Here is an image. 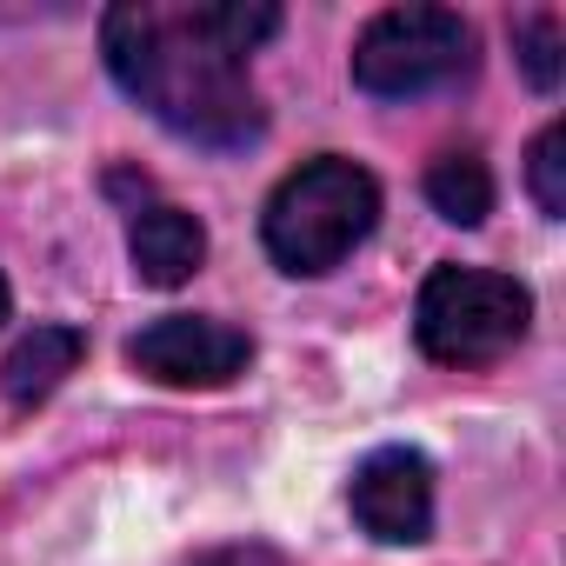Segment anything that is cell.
I'll use <instances>...</instances> for the list:
<instances>
[{
  "label": "cell",
  "mask_w": 566,
  "mask_h": 566,
  "mask_svg": "<svg viewBox=\"0 0 566 566\" xmlns=\"http://www.w3.org/2000/svg\"><path fill=\"white\" fill-rule=\"evenodd\" d=\"M280 34L273 0H120L101 14V54L120 94H134L160 127L193 147H253L266 134V107L253 94L247 54Z\"/></svg>",
  "instance_id": "1"
},
{
  "label": "cell",
  "mask_w": 566,
  "mask_h": 566,
  "mask_svg": "<svg viewBox=\"0 0 566 566\" xmlns=\"http://www.w3.org/2000/svg\"><path fill=\"white\" fill-rule=\"evenodd\" d=\"M374 220H380V180L347 154H321L266 193L260 240L280 273L321 280L374 233Z\"/></svg>",
  "instance_id": "2"
},
{
  "label": "cell",
  "mask_w": 566,
  "mask_h": 566,
  "mask_svg": "<svg viewBox=\"0 0 566 566\" xmlns=\"http://www.w3.org/2000/svg\"><path fill=\"white\" fill-rule=\"evenodd\" d=\"M533 327L526 280L493 266H433L413 301V340L440 367H493Z\"/></svg>",
  "instance_id": "3"
},
{
  "label": "cell",
  "mask_w": 566,
  "mask_h": 566,
  "mask_svg": "<svg viewBox=\"0 0 566 566\" xmlns=\"http://www.w3.org/2000/svg\"><path fill=\"white\" fill-rule=\"evenodd\" d=\"M473 28L453 8H387L354 41V87L374 101L440 94L473 74Z\"/></svg>",
  "instance_id": "4"
},
{
  "label": "cell",
  "mask_w": 566,
  "mask_h": 566,
  "mask_svg": "<svg viewBox=\"0 0 566 566\" xmlns=\"http://www.w3.org/2000/svg\"><path fill=\"white\" fill-rule=\"evenodd\" d=\"M253 360V340L227 321H207V314H167L154 327H140L127 340V367L147 374L154 387H227L240 380Z\"/></svg>",
  "instance_id": "5"
},
{
  "label": "cell",
  "mask_w": 566,
  "mask_h": 566,
  "mask_svg": "<svg viewBox=\"0 0 566 566\" xmlns=\"http://www.w3.org/2000/svg\"><path fill=\"white\" fill-rule=\"evenodd\" d=\"M347 506L367 539L380 546H420L433 533V460L420 447H380L354 467Z\"/></svg>",
  "instance_id": "6"
},
{
  "label": "cell",
  "mask_w": 566,
  "mask_h": 566,
  "mask_svg": "<svg viewBox=\"0 0 566 566\" xmlns=\"http://www.w3.org/2000/svg\"><path fill=\"white\" fill-rule=\"evenodd\" d=\"M127 260H134V280L140 287H187L207 260V227L187 213V207H167V200H147L127 227Z\"/></svg>",
  "instance_id": "7"
},
{
  "label": "cell",
  "mask_w": 566,
  "mask_h": 566,
  "mask_svg": "<svg viewBox=\"0 0 566 566\" xmlns=\"http://www.w3.org/2000/svg\"><path fill=\"white\" fill-rule=\"evenodd\" d=\"M81 354H87L81 327H34V334H21L14 354L0 360V394H8V407L28 413V407L54 400V387L81 367Z\"/></svg>",
  "instance_id": "8"
},
{
  "label": "cell",
  "mask_w": 566,
  "mask_h": 566,
  "mask_svg": "<svg viewBox=\"0 0 566 566\" xmlns=\"http://www.w3.org/2000/svg\"><path fill=\"white\" fill-rule=\"evenodd\" d=\"M427 200L440 220L453 227H480L493 213V167L473 154V147H447L433 167H427Z\"/></svg>",
  "instance_id": "9"
},
{
  "label": "cell",
  "mask_w": 566,
  "mask_h": 566,
  "mask_svg": "<svg viewBox=\"0 0 566 566\" xmlns=\"http://www.w3.org/2000/svg\"><path fill=\"white\" fill-rule=\"evenodd\" d=\"M513 54H520V74L539 94H553L559 74H566V28H559V14H520L513 21Z\"/></svg>",
  "instance_id": "10"
},
{
  "label": "cell",
  "mask_w": 566,
  "mask_h": 566,
  "mask_svg": "<svg viewBox=\"0 0 566 566\" xmlns=\"http://www.w3.org/2000/svg\"><path fill=\"white\" fill-rule=\"evenodd\" d=\"M526 187L546 220H566V120H546L539 140L526 147Z\"/></svg>",
  "instance_id": "11"
},
{
  "label": "cell",
  "mask_w": 566,
  "mask_h": 566,
  "mask_svg": "<svg viewBox=\"0 0 566 566\" xmlns=\"http://www.w3.org/2000/svg\"><path fill=\"white\" fill-rule=\"evenodd\" d=\"M193 566H287L273 546H260V539H240V546H213V553H200Z\"/></svg>",
  "instance_id": "12"
},
{
  "label": "cell",
  "mask_w": 566,
  "mask_h": 566,
  "mask_svg": "<svg viewBox=\"0 0 566 566\" xmlns=\"http://www.w3.org/2000/svg\"><path fill=\"white\" fill-rule=\"evenodd\" d=\"M8 301H14V294H8V273H0V321H8Z\"/></svg>",
  "instance_id": "13"
}]
</instances>
